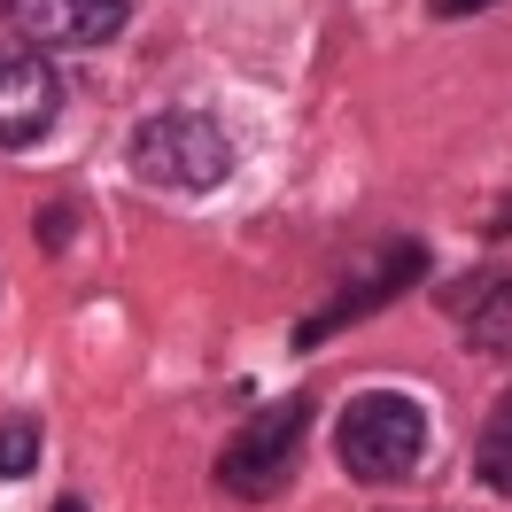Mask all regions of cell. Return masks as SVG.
<instances>
[{
	"mask_svg": "<svg viewBox=\"0 0 512 512\" xmlns=\"http://www.w3.org/2000/svg\"><path fill=\"white\" fill-rule=\"evenodd\" d=\"M334 458H342V474L365 481V489L412 481L419 458H427V412H419L404 388H365V396H350L342 419H334Z\"/></svg>",
	"mask_w": 512,
	"mask_h": 512,
	"instance_id": "obj_1",
	"label": "cell"
},
{
	"mask_svg": "<svg viewBox=\"0 0 512 512\" xmlns=\"http://www.w3.org/2000/svg\"><path fill=\"white\" fill-rule=\"evenodd\" d=\"M311 396H280V404H256V419L218 450V489L241 497V505H264L280 497L303 466V443H311Z\"/></svg>",
	"mask_w": 512,
	"mask_h": 512,
	"instance_id": "obj_2",
	"label": "cell"
},
{
	"mask_svg": "<svg viewBox=\"0 0 512 512\" xmlns=\"http://www.w3.org/2000/svg\"><path fill=\"white\" fill-rule=\"evenodd\" d=\"M132 179L140 187H163V194H210L233 179V140H225L210 117H194V109H171V117H148V125L132 132Z\"/></svg>",
	"mask_w": 512,
	"mask_h": 512,
	"instance_id": "obj_3",
	"label": "cell"
},
{
	"mask_svg": "<svg viewBox=\"0 0 512 512\" xmlns=\"http://www.w3.org/2000/svg\"><path fill=\"white\" fill-rule=\"evenodd\" d=\"M427 280V241H388V249H365L350 264V280L326 295L311 319L295 326V350H319V342H334L342 326H357V319H373L381 303H396L404 288H419Z\"/></svg>",
	"mask_w": 512,
	"mask_h": 512,
	"instance_id": "obj_4",
	"label": "cell"
},
{
	"mask_svg": "<svg viewBox=\"0 0 512 512\" xmlns=\"http://www.w3.org/2000/svg\"><path fill=\"white\" fill-rule=\"evenodd\" d=\"M63 117V78L47 55L32 47H8L0 55V148H39Z\"/></svg>",
	"mask_w": 512,
	"mask_h": 512,
	"instance_id": "obj_5",
	"label": "cell"
},
{
	"mask_svg": "<svg viewBox=\"0 0 512 512\" xmlns=\"http://www.w3.org/2000/svg\"><path fill=\"white\" fill-rule=\"evenodd\" d=\"M0 16L32 47H101L125 32L132 0H0Z\"/></svg>",
	"mask_w": 512,
	"mask_h": 512,
	"instance_id": "obj_6",
	"label": "cell"
},
{
	"mask_svg": "<svg viewBox=\"0 0 512 512\" xmlns=\"http://www.w3.org/2000/svg\"><path fill=\"white\" fill-rule=\"evenodd\" d=\"M443 303L466 319V342H474L481 357H512V272L458 280V288H443Z\"/></svg>",
	"mask_w": 512,
	"mask_h": 512,
	"instance_id": "obj_7",
	"label": "cell"
},
{
	"mask_svg": "<svg viewBox=\"0 0 512 512\" xmlns=\"http://www.w3.org/2000/svg\"><path fill=\"white\" fill-rule=\"evenodd\" d=\"M474 474L481 489H497V497H512V388L489 404V419H481V443H474Z\"/></svg>",
	"mask_w": 512,
	"mask_h": 512,
	"instance_id": "obj_8",
	"label": "cell"
},
{
	"mask_svg": "<svg viewBox=\"0 0 512 512\" xmlns=\"http://www.w3.org/2000/svg\"><path fill=\"white\" fill-rule=\"evenodd\" d=\"M39 466V419L32 412H8L0 419V481H24Z\"/></svg>",
	"mask_w": 512,
	"mask_h": 512,
	"instance_id": "obj_9",
	"label": "cell"
},
{
	"mask_svg": "<svg viewBox=\"0 0 512 512\" xmlns=\"http://www.w3.org/2000/svg\"><path fill=\"white\" fill-rule=\"evenodd\" d=\"M70 241H78V210H70V202H47V210H39V249L63 256Z\"/></svg>",
	"mask_w": 512,
	"mask_h": 512,
	"instance_id": "obj_10",
	"label": "cell"
},
{
	"mask_svg": "<svg viewBox=\"0 0 512 512\" xmlns=\"http://www.w3.org/2000/svg\"><path fill=\"white\" fill-rule=\"evenodd\" d=\"M489 0H435V16H481Z\"/></svg>",
	"mask_w": 512,
	"mask_h": 512,
	"instance_id": "obj_11",
	"label": "cell"
},
{
	"mask_svg": "<svg viewBox=\"0 0 512 512\" xmlns=\"http://www.w3.org/2000/svg\"><path fill=\"white\" fill-rule=\"evenodd\" d=\"M55 512H86V497H63V505H55Z\"/></svg>",
	"mask_w": 512,
	"mask_h": 512,
	"instance_id": "obj_12",
	"label": "cell"
}]
</instances>
